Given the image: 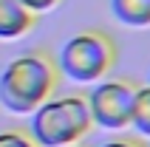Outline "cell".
I'll use <instances>...</instances> for the list:
<instances>
[{
	"label": "cell",
	"instance_id": "6",
	"mask_svg": "<svg viewBox=\"0 0 150 147\" xmlns=\"http://www.w3.org/2000/svg\"><path fill=\"white\" fill-rule=\"evenodd\" d=\"M110 14L125 28H150V0H110Z\"/></svg>",
	"mask_w": 150,
	"mask_h": 147
},
{
	"label": "cell",
	"instance_id": "4",
	"mask_svg": "<svg viewBox=\"0 0 150 147\" xmlns=\"http://www.w3.org/2000/svg\"><path fill=\"white\" fill-rule=\"evenodd\" d=\"M136 93H139V85L133 79H125V76L93 82V88L85 93L91 122L102 130H113V133L130 127Z\"/></svg>",
	"mask_w": 150,
	"mask_h": 147
},
{
	"label": "cell",
	"instance_id": "9",
	"mask_svg": "<svg viewBox=\"0 0 150 147\" xmlns=\"http://www.w3.org/2000/svg\"><path fill=\"white\" fill-rule=\"evenodd\" d=\"M99 147H147L139 136H116V139H108L102 141Z\"/></svg>",
	"mask_w": 150,
	"mask_h": 147
},
{
	"label": "cell",
	"instance_id": "10",
	"mask_svg": "<svg viewBox=\"0 0 150 147\" xmlns=\"http://www.w3.org/2000/svg\"><path fill=\"white\" fill-rule=\"evenodd\" d=\"M20 3H23V6L28 8L31 14H40V11H51V8L57 6L59 0H20Z\"/></svg>",
	"mask_w": 150,
	"mask_h": 147
},
{
	"label": "cell",
	"instance_id": "5",
	"mask_svg": "<svg viewBox=\"0 0 150 147\" xmlns=\"http://www.w3.org/2000/svg\"><path fill=\"white\" fill-rule=\"evenodd\" d=\"M34 28V14L20 0H0V40H17Z\"/></svg>",
	"mask_w": 150,
	"mask_h": 147
},
{
	"label": "cell",
	"instance_id": "12",
	"mask_svg": "<svg viewBox=\"0 0 150 147\" xmlns=\"http://www.w3.org/2000/svg\"><path fill=\"white\" fill-rule=\"evenodd\" d=\"M147 88H150V74H147Z\"/></svg>",
	"mask_w": 150,
	"mask_h": 147
},
{
	"label": "cell",
	"instance_id": "2",
	"mask_svg": "<svg viewBox=\"0 0 150 147\" xmlns=\"http://www.w3.org/2000/svg\"><path fill=\"white\" fill-rule=\"evenodd\" d=\"M28 136L37 147H65L79 144L93 127L91 110L85 102V93H68V96L45 99L34 113H28Z\"/></svg>",
	"mask_w": 150,
	"mask_h": 147
},
{
	"label": "cell",
	"instance_id": "3",
	"mask_svg": "<svg viewBox=\"0 0 150 147\" xmlns=\"http://www.w3.org/2000/svg\"><path fill=\"white\" fill-rule=\"evenodd\" d=\"M116 54L119 48L110 34L96 31V28L76 31L59 45L57 71L74 82L93 85L110 74V68L116 65Z\"/></svg>",
	"mask_w": 150,
	"mask_h": 147
},
{
	"label": "cell",
	"instance_id": "1",
	"mask_svg": "<svg viewBox=\"0 0 150 147\" xmlns=\"http://www.w3.org/2000/svg\"><path fill=\"white\" fill-rule=\"evenodd\" d=\"M57 62L45 51H25L0 71V105L8 113L28 116L51 99L57 88Z\"/></svg>",
	"mask_w": 150,
	"mask_h": 147
},
{
	"label": "cell",
	"instance_id": "11",
	"mask_svg": "<svg viewBox=\"0 0 150 147\" xmlns=\"http://www.w3.org/2000/svg\"><path fill=\"white\" fill-rule=\"evenodd\" d=\"M65 147H82V144H65Z\"/></svg>",
	"mask_w": 150,
	"mask_h": 147
},
{
	"label": "cell",
	"instance_id": "8",
	"mask_svg": "<svg viewBox=\"0 0 150 147\" xmlns=\"http://www.w3.org/2000/svg\"><path fill=\"white\" fill-rule=\"evenodd\" d=\"M0 147H37L25 130H0Z\"/></svg>",
	"mask_w": 150,
	"mask_h": 147
},
{
	"label": "cell",
	"instance_id": "7",
	"mask_svg": "<svg viewBox=\"0 0 150 147\" xmlns=\"http://www.w3.org/2000/svg\"><path fill=\"white\" fill-rule=\"evenodd\" d=\"M130 127L136 130V136L150 139V88H147V85H139L136 105H133V116H130Z\"/></svg>",
	"mask_w": 150,
	"mask_h": 147
}]
</instances>
